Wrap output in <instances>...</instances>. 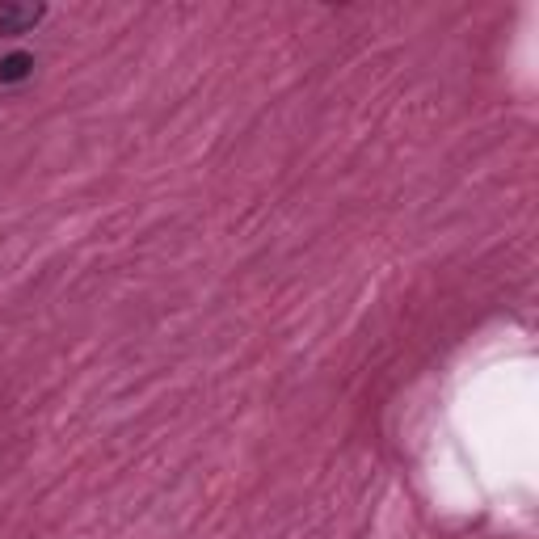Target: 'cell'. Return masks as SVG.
<instances>
[{
	"mask_svg": "<svg viewBox=\"0 0 539 539\" xmlns=\"http://www.w3.org/2000/svg\"><path fill=\"white\" fill-rule=\"evenodd\" d=\"M43 22V9L30 5H0V34H26L30 26Z\"/></svg>",
	"mask_w": 539,
	"mask_h": 539,
	"instance_id": "6da1fadb",
	"label": "cell"
},
{
	"mask_svg": "<svg viewBox=\"0 0 539 539\" xmlns=\"http://www.w3.org/2000/svg\"><path fill=\"white\" fill-rule=\"evenodd\" d=\"M22 76H30V55H9L0 64V81H22Z\"/></svg>",
	"mask_w": 539,
	"mask_h": 539,
	"instance_id": "7a4b0ae2",
	"label": "cell"
}]
</instances>
